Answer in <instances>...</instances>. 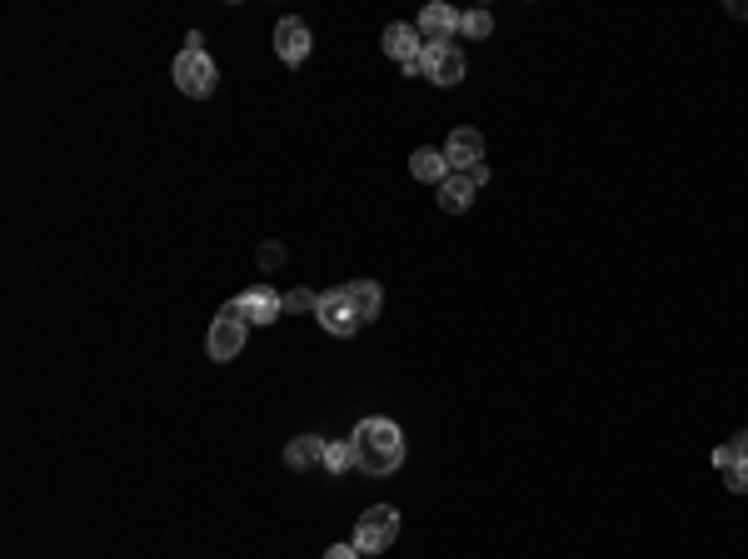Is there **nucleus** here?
<instances>
[{"instance_id":"9b49d317","label":"nucleus","mask_w":748,"mask_h":559,"mask_svg":"<svg viewBox=\"0 0 748 559\" xmlns=\"http://www.w3.org/2000/svg\"><path fill=\"white\" fill-rule=\"evenodd\" d=\"M414 30L424 35V45H449V35L459 30V10H454V5H444V0H434V5H424V10H419Z\"/></svg>"},{"instance_id":"9d476101","label":"nucleus","mask_w":748,"mask_h":559,"mask_svg":"<svg viewBox=\"0 0 748 559\" xmlns=\"http://www.w3.org/2000/svg\"><path fill=\"white\" fill-rule=\"evenodd\" d=\"M444 160H449L454 175H469L474 165H484V135L469 130V125L449 130V140H444Z\"/></svg>"},{"instance_id":"dca6fc26","label":"nucleus","mask_w":748,"mask_h":559,"mask_svg":"<svg viewBox=\"0 0 748 559\" xmlns=\"http://www.w3.org/2000/svg\"><path fill=\"white\" fill-rule=\"evenodd\" d=\"M325 470H330V475L360 470V465H355V440H330V445H325Z\"/></svg>"},{"instance_id":"412c9836","label":"nucleus","mask_w":748,"mask_h":559,"mask_svg":"<svg viewBox=\"0 0 748 559\" xmlns=\"http://www.w3.org/2000/svg\"><path fill=\"white\" fill-rule=\"evenodd\" d=\"M325 559H360V550H355V545H330Z\"/></svg>"},{"instance_id":"f8f14e48","label":"nucleus","mask_w":748,"mask_h":559,"mask_svg":"<svg viewBox=\"0 0 748 559\" xmlns=\"http://www.w3.org/2000/svg\"><path fill=\"white\" fill-rule=\"evenodd\" d=\"M409 175H414V180H424V185H444L454 170H449L444 150H429V145H424V150H414V155H409Z\"/></svg>"},{"instance_id":"0eeeda50","label":"nucleus","mask_w":748,"mask_h":559,"mask_svg":"<svg viewBox=\"0 0 748 559\" xmlns=\"http://www.w3.org/2000/svg\"><path fill=\"white\" fill-rule=\"evenodd\" d=\"M384 55L404 70V75H419V55H424V35L409 25V20H394L384 30Z\"/></svg>"},{"instance_id":"1a4fd4ad","label":"nucleus","mask_w":748,"mask_h":559,"mask_svg":"<svg viewBox=\"0 0 748 559\" xmlns=\"http://www.w3.org/2000/svg\"><path fill=\"white\" fill-rule=\"evenodd\" d=\"M310 45H315V35H310V25H305L300 15H285V20L275 25V55H280L285 65H305V60H310Z\"/></svg>"},{"instance_id":"4468645a","label":"nucleus","mask_w":748,"mask_h":559,"mask_svg":"<svg viewBox=\"0 0 748 559\" xmlns=\"http://www.w3.org/2000/svg\"><path fill=\"white\" fill-rule=\"evenodd\" d=\"M474 205V180L469 175H449L444 185H439V210L444 215H464Z\"/></svg>"},{"instance_id":"aec40b11","label":"nucleus","mask_w":748,"mask_h":559,"mask_svg":"<svg viewBox=\"0 0 748 559\" xmlns=\"http://www.w3.org/2000/svg\"><path fill=\"white\" fill-rule=\"evenodd\" d=\"M320 305V295H310V290H290L285 295V310H315Z\"/></svg>"},{"instance_id":"f03ea898","label":"nucleus","mask_w":748,"mask_h":559,"mask_svg":"<svg viewBox=\"0 0 748 559\" xmlns=\"http://www.w3.org/2000/svg\"><path fill=\"white\" fill-rule=\"evenodd\" d=\"M170 80H175V90H180V95H190V100H205V95H215L220 65H215L205 50H180V55H175V70H170Z\"/></svg>"},{"instance_id":"7ed1b4c3","label":"nucleus","mask_w":748,"mask_h":559,"mask_svg":"<svg viewBox=\"0 0 748 559\" xmlns=\"http://www.w3.org/2000/svg\"><path fill=\"white\" fill-rule=\"evenodd\" d=\"M394 540H399V510L394 505H374V510L360 515V525H355V550L360 555H384Z\"/></svg>"},{"instance_id":"a211bd4d","label":"nucleus","mask_w":748,"mask_h":559,"mask_svg":"<svg viewBox=\"0 0 748 559\" xmlns=\"http://www.w3.org/2000/svg\"><path fill=\"white\" fill-rule=\"evenodd\" d=\"M459 30H464L469 40H489V35H494V15H489V10H464V15H459Z\"/></svg>"},{"instance_id":"f257e3e1","label":"nucleus","mask_w":748,"mask_h":559,"mask_svg":"<svg viewBox=\"0 0 748 559\" xmlns=\"http://www.w3.org/2000/svg\"><path fill=\"white\" fill-rule=\"evenodd\" d=\"M350 440H355V465H360L365 475H374V480H384V475H394V470L404 465V435H399L394 420L370 415V420L355 425Z\"/></svg>"},{"instance_id":"2eb2a0df","label":"nucleus","mask_w":748,"mask_h":559,"mask_svg":"<svg viewBox=\"0 0 748 559\" xmlns=\"http://www.w3.org/2000/svg\"><path fill=\"white\" fill-rule=\"evenodd\" d=\"M350 300H355V315H360V325L379 320V305H384V295H379V285H374V280H350Z\"/></svg>"},{"instance_id":"4be33fe9","label":"nucleus","mask_w":748,"mask_h":559,"mask_svg":"<svg viewBox=\"0 0 748 559\" xmlns=\"http://www.w3.org/2000/svg\"><path fill=\"white\" fill-rule=\"evenodd\" d=\"M469 180H474V190H479V185H489V165H474V170H469Z\"/></svg>"},{"instance_id":"423d86ee","label":"nucleus","mask_w":748,"mask_h":559,"mask_svg":"<svg viewBox=\"0 0 748 559\" xmlns=\"http://www.w3.org/2000/svg\"><path fill=\"white\" fill-rule=\"evenodd\" d=\"M419 75L429 80V85H459L464 80V50L449 40V45H424V55H419Z\"/></svg>"},{"instance_id":"6ab92c4d","label":"nucleus","mask_w":748,"mask_h":559,"mask_svg":"<svg viewBox=\"0 0 748 559\" xmlns=\"http://www.w3.org/2000/svg\"><path fill=\"white\" fill-rule=\"evenodd\" d=\"M260 270H275V265H285V245H260Z\"/></svg>"},{"instance_id":"6e6552de","label":"nucleus","mask_w":748,"mask_h":559,"mask_svg":"<svg viewBox=\"0 0 748 559\" xmlns=\"http://www.w3.org/2000/svg\"><path fill=\"white\" fill-rule=\"evenodd\" d=\"M230 305L240 310V320H245V325H275V320H280V310H285V295H275L270 285H250V290H245V295H235Z\"/></svg>"},{"instance_id":"20e7f679","label":"nucleus","mask_w":748,"mask_h":559,"mask_svg":"<svg viewBox=\"0 0 748 559\" xmlns=\"http://www.w3.org/2000/svg\"><path fill=\"white\" fill-rule=\"evenodd\" d=\"M245 335H250V325L240 320L235 305H225V310L215 315V325H210V340H205L210 360H215V365H230V360L245 350Z\"/></svg>"},{"instance_id":"ddd939ff","label":"nucleus","mask_w":748,"mask_h":559,"mask_svg":"<svg viewBox=\"0 0 748 559\" xmlns=\"http://www.w3.org/2000/svg\"><path fill=\"white\" fill-rule=\"evenodd\" d=\"M325 445L330 440H320V435H300V440L285 445V465L290 470H315V465H325Z\"/></svg>"},{"instance_id":"f3484780","label":"nucleus","mask_w":748,"mask_h":559,"mask_svg":"<svg viewBox=\"0 0 748 559\" xmlns=\"http://www.w3.org/2000/svg\"><path fill=\"white\" fill-rule=\"evenodd\" d=\"M729 465H748V430L714 450V470H729Z\"/></svg>"},{"instance_id":"39448f33","label":"nucleus","mask_w":748,"mask_h":559,"mask_svg":"<svg viewBox=\"0 0 748 559\" xmlns=\"http://www.w3.org/2000/svg\"><path fill=\"white\" fill-rule=\"evenodd\" d=\"M315 320H320V325H325L330 335L350 340V335L360 330V315H355L350 285H335V290H325V295H320V305H315Z\"/></svg>"}]
</instances>
